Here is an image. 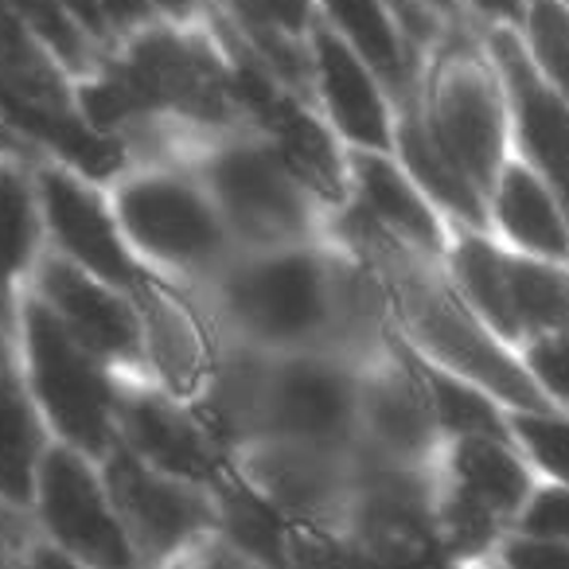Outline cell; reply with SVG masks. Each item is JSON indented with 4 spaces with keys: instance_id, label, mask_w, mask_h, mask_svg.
Instances as JSON below:
<instances>
[{
    "instance_id": "3",
    "label": "cell",
    "mask_w": 569,
    "mask_h": 569,
    "mask_svg": "<svg viewBox=\"0 0 569 569\" xmlns=\"http://www.w3.org/2000/svg\"><path fill=\"white\" fill-rule=\"evenodd\" d=\"M110 199L137 261L191 293L242 253L188 160H141L121 168L110 180Z\"/></svg>"
},
{
    "instance_id": "11",
    "label": "cell",
    "mask_w": 569,
    "mask_h": 569,
    "mask_svg": "<svg viewBox=\"0 0 569 569\" xmlns=\"http://www.w3.org/2000/svg\"><path fill=\"white\" fill-rule=\"evenodd\" d=\"M452 222L413 183L395 152H351L348 188L328 222L340 246H395V250L445 258Z\"/></svg>"
},
{
    "instance_id": "22",
    "label": "cell",
    "mask_w": 569,
    "mask_h": 569,
    "mask_svg": "<svg viewBox=\"0 0 569 569\" xmlns=\"http://www.w3.org/2000/svg\"><path fill=\"white\" fill-rule=\"evenodd\" d=\"M48 253L36 160L0 157V328L12 340L36 266Z\"/></svg>"
},
{
    "instance_id": "34",
    "label": "cell",
    "mask_w": 569,
    "mask_h": 569,
    "mask_svg": "<svg viewBox=\"0 0 569 569\" xmlns=\"http://www.w3.org/2000/svg\"><path fill=\"white\" fill-rule=\"evenodd\" d=\"M530 0H457L460 20L472 28H515Z\"/></svg>"
},
{
    "instance_id": "20",
    "label": "cell",
    "mask_w": 569,
    "mask_h": 569,
    "mask_svg": "<svg viewBox=\"0 0 569 569\" xmlns=\"http://www.w3.org/2000/svg\"><path fill=\"white\" fill-rule=\"evenodd\" d=\"M211 20L258 63L309 90L317 0H211Z\"/></svg>"
},
{
    "instance_id": "19",
    "label": "cell",
    "mask_w": 569,
    "mask_h": 569,
    "mask_svg": "<svg viewBox=\"0 0 569 569\" xmlns=\"http://www.w3.org/2000/svg\"><path fill=\"white\" fill-rule=\"evenodd\" d=\"M483 32V28H480ZM488 56L496 59L511 106V152L538 172V180L558 196L569 219V102H561L527 63L511 28L483 32Z\"/></svg>"
},
{
    "instance_id": "39",
    "label": "cell",
    "mask_w": 569,
    "mask_h": 569,
    "mask_svg": "<svg viewBox=\"0 0 569 569\" xmlns=\"http://www.w3.org/2000/svg\"><path fill=\"white\" fill-rule=\"evenodd\" d=\"M398 569H476V566H465V561H452L445 553H429V558H418V561H406Z\"/></svg>"
},
{
    "instance_id": "16",
    "label": "cell",
    "mask_w": 569,
    "mask_h": 569,
    "mask_svg": "<svg viewBox=\"0 0 569 569\" xmlns=\"http://www.w3.org/2000/svg\"><path fill=\"white\" fill-rule=\"evenodd\" d=\"M441 445V426L429 410L413 356L390 336L371 359H363L356 449L367 460H382V465L426 468L433 465Z\"/></svg>"
},
{
    "instance_id": "28",
    "label": "cell",
    "mask_w": 569,
    "mask_h": 569,
    "mask_svg": "<svg viewBox=\"0 0 569 569\" xmlns=\"http://www.w3.org/2000/svg\"><path fill=\"white\" fill-rule=\"evenodd\" d=\"M519 359L527 367L530 382L538 387V395H542V402L569 410V325L530 340L519 351Z\"/></svg>"
},
{
    "instance_id": "27",
    "label": "cell",
    "mask_w": 569,
    "mask_h": 569,
    "mask_svg": "<svg viewBox=\"0 0 569 569\" xmlns=\"http://www.w3.org/2000/svg\"><path fill=\"white\" fill-rule=\"evenodd\" d=\"M507 433L519 445L538 480L569 488V410H561V406L507 410Z\"/></svg>"
},
{
    "instance_id": "25",
    "label": "cell",
    "mask_w": 569,
    "mask_h": 569,
    "mask_svg": "<svg viewBox=\"0 0 569 569\" xmlns=\"http://www.w3.org/2000/svg\"><path fill=\"white\" fill-rule=\"evenodd\" d=\"M413 367H418V379H421V387H426L429 410H433L445 441H452V437L507 433V410L488 395V390L472 387V382L457 379V375L441 371V367L426 363V359H418V356H413Z\"/></svg>"
},
{
    "instance_id": "9",
    "label": "cell",
    "mask_w": 569,
    "mask_h": 569,
    "mask_svg": "<svg viewBox=\"0 0 569 569\" xmlns=\"http://www.w3.org/2000/svg\"><path fill=\"white\" fill-rule=\"evenodd\" d=\"M214 32L222 36L227 56H230L238 126L258 137L261 144H269L284 164L293 168V172L325 199L328 211H336L343 199V188H348L351 152L343 149L340 137L320 118L309 90L284 82L281 74H273L266 63H258V59L246 48H238L219 24H214Z\"/></svg>"
},
{
    "instance_id": "29",
    "label": "cell",
    "mask_w": 569,
    "mask_h": 569,
    "mask_svg": "<svg viewBox=\"0 0 569 569\" xmlns=\"http://www.w3.org/2000/svg\"><path fill=\"white\" fill-rule=\"evenodd\" d=\"M476 569H569V542L535 535H503Z\"/></svg>"
},
{
    "instance_id": "23",
    "label": "cell",
    "mask_w": 569,
    "mask_h": 569,
    "mask_svg": "<svg viewBox=\"0 0 569 569\" xmlns=\"http://www.w3.org/2000/svg\"><path fill=\"white\" fill-rule=\"evenodd\" d=\"M483 230L496 242L530 258L569 261V219L561 211L558 196L538 180L530 164H522L511 152L503 172L488 188L483 199Z\"/></svg>"
},
{
    "instance_id": "15",
    "label": "cell",
    "mask_w": 569,
    "mask_h": 569,
    "mask_svg": "<svg viewBox=\"0 0 569 569\" xmlns=\"http://www.w3.org/2000/svg\"><path fill=\"white\" fill-rule=\"evenodd\" d=\"M141 379L176 398L199 402L222 359V336L191 289L149 273L137 284Z\"/></svg>"
},
{
    "instance_id": "6",
    "label": "cell",
    "mask_w": 569,
    "mask_h": 569,
    "mask_svg": "<svg viewBox=\"0 0 569 569\" xmlns=\"http://www.w3.org/2000/svg\"><path fill=\"white\" fill-rule=\"evenodd\" d=\"M12 363L48 426L51 441L102 460L118 445V413L126 379L87 351L36 297L20 309L12 332Z\"/></svg>"
},
{
    "instance_id": "17",
    "label": "cell",
    "mask_w": 569,
    "mask_h": 569,
    "mask_svg": "<svg viewBox=\"0 0 569 569\" xmlns=\"http://www.w3.org/2000/svg\"><path fill=\"white\" fill-rule=\"evenodd\" d=\"M28 297H36L110 371H118L126 382L141 379V317L133 293L48 250L36 266Z\"/></svg>"
},
{
    "instance_id": "18",
    "label": "cell",
    "mask_w": 569,
    "mask_h": 569,
    "mask_svg": "<svg viewBox=\"0 0 569 569\" xmlns=\"http://www.w3.org/2000/svg\"><path fill=\"white\" fill-rule=\"evenodd\" d=\"M309 98L348 152H390L398 102L387 82L328 28L317 24L309 56Z\"/></svg>"
},
{
    "instance_id": "31",
    "label": "cell",
    "mask_w": 569,
    "mask_h": 569,
    "mask_svg": "<svg viewBox=\"0 0 569 569\" xmlns=\"http://www.w3.org/2000/svg\"><path fill=\"white\" fill-rule=\"evenodd\" d=\"M172 569H269V566L253 558V553L238 550L234 542H227V538L214 530V535H207L199 546H191Z\"/></svg>"
},
{
    "instance_id": "36",
    "label": "cell",
    "mask_w": 569,
    "mask_h": 569,
    "mask_svg": "<svg viewBox=\"0 0 569 569\" xmlns=\"http://www.w3.org/2000/svg\"><path fill=\"white\" fill-rule=\"evenodd\" d=\"M144 4L164 24H199L211 17V0H144Z\"/></svg>"
},
{
    "instance_id": "2",
    "label": "cell",
    "mask_w": 569,
    "mask_h": 569,
    "mask_svg": "<svg viewBox=\"0 0 569 569\" xmlns=\"http://www.w3.org/2000/svg\"><path fill=\"white\" fill-rule=\"evenodd\" d=\"M340 246V242H336ZM379 281L390 336L418 359L488 390L503 410L546 406L530 382L519 351L507 348L445 273V258L395 250V246H343Z\"/></svg>"
},
{
    "instance_id": "12",
    "label": "cell",
    "mask_w": 569,
    "mask_h": 569,
    "mask_svg": "<svg viewBox=\"0 0 569 569\" xmlns=\"http://www.w3.org/2000/svg\"><path fill=\"white\" fill-rule=\"evenodd\" d=\"M102 472L141 569H172L219 527L214 491L157 472L121 445L102 457Z\"/></svg>"
},
{
    "instance_id": "5",
    "label": "cell",
    "mask_w": 569,
    "mask_h": 569,
    "mask_svg": "<svg viewBox=\"0 0 569 569\" xmlns=\"http://www.w3.org/2000/svg\"><path fill=\"white\" fill-rule=\"evenodd\" d=\"M180 160L203 180L238 250H281L328 238L332 211L325 199L246 129L199 137Z\"/></svg>"
},
{
    "instance_id": "8",
    "label": "cell",
    "mask_w": 569,
    "mask_h": 569,
    "mask_svg": "<svg viewBox=\"0 0 569 569\" xmlns=\"http://www.w3.org/2000/svg\"><path fill=\"white\" fill-rule=\"evenodd\" d=\"M445 273L476 317L515 351L569 325V261L515 253L483 227H457L445 250Z\"/></svg>"
},
{
    "instance_id": "40",
    "label": "cell",
    "mask_w": 569,
    "mask_h": 569,
    "mask_svg": "<svg viewBox=\"0 0 569 569\" xmlns=\"http://www.w3.org/2000/svg\"><path fill=\"white\" fill-rule=\"evenodd\" d=\"M12 363V340L4 336V328H0V367H9Z\"/></svg>"
},
{
    "instance_id": "13",
    "label": "cell",
    "mask_w": 569,
    "mask_h": 569,
    "mask_svg": "<svg viewBox=\"0 0 569 569\" xmlns=\"http://www.w3.org/2000/svg\"><path fill=\"white\" fill-rule=\"evenodd\" d=\"M36 188H40L43 234L48 250L71 266L137 293L149 269L137 261L126 230L110 199V183L79 172L59 160H36Z\"/></svg>"
},
{
    "instance_id": "33",
    "label": "cell",
    "mask_w": 569,
    "mask_h": 569,
    "mask_svg": "<svg viewBox=\"0 0 569 569\" xmlns=\"http://www.w3.org/2000/svg\"><path fill=\"white\" fill-rule=\"evenodd\" d=\"M4 569H87L82 561H74L71 553H63L59 546H51L48 538L32 535L12 550V558L4 561Z\"/></svg>"
},
{
    "instance_id": "32",
    "label": "cell",
    "mask_w": 569,
    "mask_h": 569,
    "mask_svg": "<svg viewBox=\"0 0 569 569\" xmlns=\"http://www.w3.org/2000/svg\"><path fill=\"white\" fill-rule=\"evenodd\" d=\"M98 12H102L110 43H121L129 36L144 32L149 24H157V17H152V9L144 0H98Z\"/></svg>"
},
{
    "instance_id": "1",
    "label": "cell",
    "mask_w": 569,
    "mask_h": 569,
    "mask_svg": "<svg viewBox=\"0 0 569 569\" xmlns=\"http://www.w3.org/2000/svg\"><path fill=\"white\" fill-rule=\"evenodd\" d=\"M196 297L222 343L261 356L336 351L371 359L390 340L379 281L332 238L234 253Z\"/></svg>"
},
{
    "instance_id": "41",
    "label": "cell",
    "mask_w": 569,
    "mask_h": 569,
    "mask_svg": "<svg viewBox=\"0 0 569 569\" xmlns=\"http://www.w3.org/2000/svg\"><path fill=\"white\" fill-rule=\"evenodd\" d=\"M561 4H566V9H569V0H561Z\"/></svg>"
},
{
    "instance_id": "38",
    "label": "cell",
    "mask_w": 569,
    "mask_h": 569,
    "mask_svg": "<svg viewBox=\"0 0 569 569\" xmlns=\"http://www.w3.org/2000/svg\"><path fill=\"white\" fill-rule=\"evenodd\" d=\"M426 9L433 12L441 24H449V28H457V24H465L460 20V9H457V0H426Z\"/></svg>"
},
{
    "instance_id": "14",
    "label": "cell",
    "mask_w": 569,
    "mask_h": 569,
    "mask_svg": "<svg viewBox=\"0 0 569 569\" xmlns=\"http://www.w3.org/2000/svg\"><path fill=\"white\" fill-rule=\"evenodd\" d=\"M118 445L157 472H168L207 491H219L234 472V449L222 441L211 418L196 402L168 395L144 379L126 382Z\"/></svg>"
},
{
    "instance_id": "30",
    "label": "cell",
    "mask_w": 569,
    "mask_h": 569,
    "mask_svg": "<svg viewBox=\"0 0 569 569\" xmlns=\"http://www.w3.org/2000/svg\"><path fill=\"white\" fill-rule=\"evenodd\" d=\"M519 535H535V538H561L569 542V488L566 483H550V480H535L527 503H522L515 527Z\"/></svg>"
},
{
    "instance_id": "24",
    "label": "cell",
    "mask_w": 569,
    "mask_h": 569,
    "mask_svg": "<svg viewBox=\"0 0 569 569\" xmlns=\"http://www.w3.org/2000/svg\"><path fill=\"white\" fill-rule=\"evenodd\" d=\"M51 433L20 379L17 363L0 367V511L28 519Z\"/></svg>"
},
{
    "instance_id": "7",
    "label": "cell",
    "mask_w": 569,
    "mask_h": 569,
    "mask_svg": "<svg viewBox=\"0 0 569 569\" xmlns=\"http://www.w3.org/2000/svg\"><path fill=\"white\" fill-rule=\"evenodd\" d=\"M535 480V468L511 433L445 441L433 457L437 550L465 566H480L491 546L511 535Z\"/></svg>"
},
{
    "instance_id": "4",
    "label": "cell",
    "mask_w": 569,
    "mask_h": 569,
    "mask_svg": "<svg viewBox=\"0 0 569 569\" xmlns=\"http://www.w3.org/2000/svg\"><path fill=\"white\" fill-rule=\"evenodd\" d=\"M410 106L449 164L488 199L511 160V106L480 28L457 24L426 51Z\"/></svg>"
},
{
    "instance_id": "37",
    "label": "cell",
    "mask_w": 569,
    "mask_h": 569,
    "mask_svg": "<svg viewBox=\"0 0 569 569\" xmlns=\"http://www.w3.org/2000/svg\"><path fill=\"white\" fill-rule=\"evenodd\" d=\"M0 157H24V160H43L40 152L32 149V144L24 141V137L17 133V129L9 126V121L0 118Z\"/></svg>"
},
{
    "instance_id": "35",
    "label": "cell",
    "mask_w": 569,
    "mask_h": 569,
    "mask_svg": "<svg viewBox=\"0 0 569 569\" xmlns=\"http://www.w3.org/2000/svg\"><path fill=\"white\" fill-rule=\"evenodd\" d=\"M387 4L402 17V24L410 28V36L418 40L421 51H429L445 32H449V24H441V20L426 9V0H387Z\"/></svg>"
},
{
    "instance_id": "21",
    "label": "cell",
    "mask_w": 569,
    "mask_h": 569,
    "mask_svg": "<svg viewBox=\"0 0 569 569\" xmlns=\"http://www.w3.org/2000/svg\"><path fill=\"white\" fill-rule=\"evenodd\" d=\"M320 28L348 43L395 94L398 110L413 102L426 51L387 0H317Z\"/></svg>"
},
{
    "instance_id": "26",
    "label": "cell",
    "mask_w": 569,
    "mask_h": 569,
    "mask_svg": "<svg viewBox=\"0 0 569 569\" xmlns=\"http://www.w3.org/2000/svg\"><path fill=\"white\" fill-rule=\"evenodd\" d=\"M535 74L569 102V9L561 0H530L511 28Z\"/></svg>"
},
{
    "instance_id": "10",
    "label": "cell",
    "mask_w": 569,
    "mask_h": 569,
    "mask_svg": "<svg viewBox=\"0 0 569 569\" xmlns=\"http://www.w3.org/2000/svg\"><path fill=\"white\" fill-rule=\"evenodd\" d=\"M28 522L40 538L87 569H141L106 483L102 460L51 441L43 457Z\"/></svg>"
}]
</instances>
